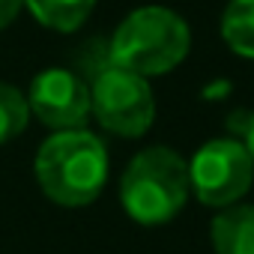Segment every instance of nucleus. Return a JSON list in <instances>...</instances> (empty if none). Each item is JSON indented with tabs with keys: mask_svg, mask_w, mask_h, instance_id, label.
Wrapping results in <instances>:
<instances>
[{
	"mask_svg": "<svg viewBox=\"0 0 254 254\" xmlns=\"http://www.w3.org/2000/svg\"><path fill=\"white\" fill-rule=\"evenodd\" d=\"M27 120H30L27 96L18 87L0 81V147L15 141L27 129Z\"/></svg>",
	"mask_w": 254,
	"mask_h": 254,
	"instance_id": "obj_10",
	"label": "nucleus"
},
{
	"mask_svg": "<svg viewBox=\"0 0 254 254\" xmlns=\"http://www.w3.org/2000/svg\"><path fill=\"white\" fill-rule=\"evenodd\" d=\"M215 254H254V203H233L218 209L209 224Z\"/></svg>",
	"mask_w": 254,
	"mask_h": 254,
	"instance_id": "obj_7",
	"label": "nucleus"
},
{
	"mask_svg": "<svg viewBox=\"0 0 254 254\" xmlns=\"http://www.w3.org/2000/svg\"><path fill=\"white\" fill-rule=\"evenodd\" d=\"M191 194L189 162L171 147L141 150L120 180V203L144 227L165 224L180 215Z\"/></svg>",
	"mask_w": 254,
	"mask_h": 254,
	"instance_id": "obj_3",
	"label": "nucleus"
},
{
	"mask_svg": "<svg viewBox=\"0 0 254 254\" xmlns=\"http://www.w3.org/2000/svg\"><path fill=\"white\" fill-rule=\"evenodd\" d=\"M245 147H248V153H251V159H254V114H251L248 129H245Z\"/></svg>",
	"mask_w": 254,
	"mask_h": 254,
	"instance_id": "obj_12",
	"label": "nucleus"
},
{
	"mask_svg": "<svg viewBox=\"0 0 254 254\" xmlns=\"http://www.w3.org/2000/svg\"><path fill=\"white\" fill-rule=\"evenodd\" d=\"M30 15L57 33H75L93 12L96 0H24Z\"/></svg>",
	"mask_w": 254,
	"mask_h": 254,
	"instance_id": "obj_8",
	"label": "nucleus"
},
{
	"mask_svg": "<svg viewBox=\"0 0 254 254\" xmlns=\"http://www.w3.org/2000/svg\"><path fill=\"white\" fill-rule=\"evenodd\" d=\"M108 147L87 129L54 132L36 153V183L60 206L93 203L108 183Z\"/></svg>",
	"mask_w": 254,
	"mask_h": 254,
	"instance_id": "obj_1",
	"label": "nucleus"
},
{
	"mask_svg": "<svg viewBox=\"0 0 254 254\" xmlns=\"http://www.w3.org/2000/svg\"><path fill=\"white\" fill-rule=\"evenodd\" d=\"M90 114L117 138H141L156 120V96L150 78L123 66H102L90 84Z\"/></svg>",
	"mask_w": 254,
	"mask_h": 254,
	"instance_id": "obj_4",
	"label": "nucleus"
},
{
	"mask_svg": "<svg viewBox=\"0 0 254 254\" xmlns=\"http://www.w3.org/2000/svg\"><path fill=\"white\" fill-rule=\"evenodd\" d=\"M221 39L233 54L254 60V0H230L224 6Z\"/></svg>",
	"mask_w": 254,
	"mask_h": 254,
	"instance_id": "obj_9",
	"label": "nucleus"
},
{
	"mask_svg": "<svg viewBox=\"0 0 254 254\" xmlns=\"http://www.w3.org/2000/svg\"><path fill=\"white\" fill-rule=\"evenodd\" d=\"M191 48V30L183 15L168 6H141L129 12L111 36L108 63L141 78L174 72Z\"/></svg>",
	"mask_w": 254,
	"mask_h": 254,
	"instance_id": "obj_2",
	"label": "nucleus"
},
{
	"mask_svg": "<svg viewBox=\"0 0 254 254\" xmlns=\"http://www.w3.org/2000/svg\"><path fill=\"white\" fill-rule=\"evenodd\" d=\"M27 108L30 117H36L51 132L84 129L90 120V84L63 66L42 69L30 81Z\"/></svg>",
	"mask_w": 254,
	"mask_h": 254,
	"instance_id": "obj_6",
	"label": "nucleus"
},
{
	"mask_svg": "<svg viewBox=\"0 0 254 254\" xmlns=\"http://www.w3.org/2000/svg\"><path fill=\"white\" fill-rule=\"evenodd\" d=\"M191 194L212 209L239 203L254 183V159L236 138L206 141L189 162Z\"/></svg>",
	"mask_w": 254,
	"mask_h": 254,
	"instance_id": "obj_5",
	"label": "nucleus"
},
{
	"mask_svg": "<svg viewBox=\"0 0 254 254\" xmlns=\"http://www.w3.org/2000/svg\"><path fill=\"white\" fill-rule=\"evenodd\" d=\"M21 9H24V0H0V30H6Z\"/></svg>",
	"mask_w": 254,
	"mask_h": 254,
	"instance_id": "obj_11",
	"label": "nucleus"
}]
</instances>
